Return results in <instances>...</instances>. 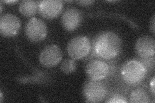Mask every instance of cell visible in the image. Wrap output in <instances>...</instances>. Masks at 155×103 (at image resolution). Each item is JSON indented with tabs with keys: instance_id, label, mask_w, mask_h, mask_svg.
Masks as SVG:
<instances>
[{
	"instance_id": "ffe728a7",
	"label": "cell",
	"mask_w": 155,
	"mask_h": 103,
	"mask_svg": "<svg viewBox=\"0 0 155 103\" xmlns=\"http://www.w3.org/2000/svg\"><path fill=\"white\" fill-rule=\"evenodd\" d=\"M0 102H2L3 101V95H2V92H0Z\"/></svg>"
},
{
	"instance_id": "277c9868",
	"label": "cell",
	"mask_w": 155,
	"mask_h": 103,
	"mask_svg": "<svg viewBox=\"0 0 155 103\" xmlns=\"http://www.w3.org/2000/svg\"><path fill=\"white\" fill-rule=\"evenodd\" d=\"M91 49L89 39L85 36H76L69 41L67 45V52L73 60H80L89 54Z\"/></svg>"
},
{
	"instance_id": "7a4b0ae2",
	"label": "cell",
	"mask_w": 155,
	"mask_h": 103,
	"mask_svg": "<svg viewBox=\"0 0 155 103\" xmlns=\"http://www.w3.org/2000/svg\"><path fill=\"white\" fill-rule=\"evenodd\" d=\"M121 73L126 83L130 85H137L146 77L147 69L141 61L130 60L123 66Z\"/></svg>"
},
{
	"instance_id": "52a82bcc",
	"label": "cell",
	"mask_w": 155,
	"mask_h": 103,
	"mask_svg": "<svg viewBox=\"0 0 155 103\" xmlns=\"http://www.w3.org/2000/svg\"><path fill=\"white\" fill-rule=\"evenodd\" d=\"M62 52L56 45H47L41 50L39 60L43 66L54 67L59 64L62 59Z\"/></svg>"
},
{
	"instance_id": "d6986e66",
	"label": "cell",
	"mask_w": 155,
	"mask_h": 103,
	"mask_svg": "<svg viewBox=\"0 0 155 103\" xmlns=\"http://www.w3.org/2000/svg\"><path fill=\"white\" fill-rule=\"evenodd\" d=\"M5 2L6 3H16L18 2V1H5Z\"/></svg>"
},
{
	"instance_id": "3957f363",
	"label": "cell",
	"mask_w": 155,
	"mask_h": 103,
	"mask_svg": "<svg viewBox=\"0 0 155 103\" xmlns=\"http://www.w3.org/2000/svg\"><path fill=\"white\" fill-rule=\"evenodd\" d=\"M84 93L87 102H99L104 101L108 93V88L105 83L101 81L90 79L85 83Z\"/></svg>"
},
{
	"instance_id": "4fadbf2b",
	"label": "cell",
	"mask_w": 155,
	"mask_h": 103,
	"mask_svg": "<svg viewBox=\"0 0 155 103\" xmlns=\"http://www.w3.org/2000/svg\"><path fill=\"white\" fill-rule=\"evenodd\" d=\"M129 102L131 103H148L150 102V98L145 90L142 88H137L130 94Z\"/></svg>"
},
{
	"instance_id": "5b68a950",
	"label": "cell",
	"mask_w": 155,
	"mask_h": 103,
	"mask_svg": "<svg viewBox=\"0 0 155 103\" xmlns=\"http://www.w3.org/2000/svg\"><path fill=\"white\" fill-rule=\"evenodd\" d=\"M26 36L32 42H39L44 40L47 34V27L41 19L32 18L25 27Z\"/></svg>"
},
{
	"instance_id": "2e32d148",
	"label": "cell",
	"mask_w": 155,
	"mask_h": 103,
	"mask_svg": "<svg viewBox=\"0 0 155 103\" xmlns=\"http://www.w3.org/2000/svg\"><path fill=\"white\" fill-rule=\"evenodd\" d=\"M94 1H90V0H87V1H78L76 2L78 4L80 5L81 6H89L91 5L94 3Z\"/></svg>"
},
{
	"instance_id": "e0dca14e",
	"label": "cell",
	"mask_w": 155,
	"mask_h": 103,
	"mask_svg": "<svg viewBox=\"0 0 155 103\" xmlns=\"http://www.w3.org/2000/svg\"><path fill=\"white\" fill-rule=\"evenodd\" d=\"M154 28H155V19H154V16H153L151 19V21L150 23V28H151L153 33H154Z\"/></svg>"
},
{
	"instance_id": "6da1fadb",
	"label": "cell",
	"mask_w": 155,
	"mask_h": 103,
	"mask_svg": "<svg viewBox=\"0 0 155 103\" xmlns=\"http://www.w3.org/2000/svg\"><path fill=\"white\" fill-rule=\"evenodd\" d=\"M93 47L96 56L104 60H112L119 54L122 48V41L114 32H105L97 36Z\"/></svg>"
},
{
	"instance_id": "8992f818",
	"label": "cell",
	"mask_w": 155,
	"mask_h": 103,
	"mask_svg": "<svg viewBox=\"0 0 155 103\" xmlns=\"http://www.w3.org/2000/svg\"><path fill=\"white\" fill-rule=\"evenodd\" d=\"M85 70L90 79L102 81L109 76L110 66L106 62L95 59L87 64Z\"/></svg>"
},
{
	"instance_id": "9c48e42d",
	"label": "cell",
	"mask_w": 155,
	"mask_h": 103,
	"mask_svg": "<svg viewBox=\"0 0 155 103\" xmlns=\"http://www.w3.org/2000/svg\"><path fill=\"white\" fill-rule=\"evenodd\" d=\"M63 7L64 4L60 0H44L40 2L38 11L42 17L52 19L59 15Z\"/></svg>"
},
{
	"instance_id": "9a60e30c",
	"label": "cell",
	"mask_w": 155,
	"mask_h": 103,
	"mask_svg": "<svg viewBox=\"0 0 155 103\" xmlns=\"http://www.w3.org/2000/svg\"><path fill=\"white\" fill-rule=\"evenodd\" d=\"M127 102L125 97L118 94L113 95L106 101V102L109 103H126Z\"/></svg>"
},
{
	"instance_id": "7c38bea8",
	"label": "cell",
	"mask_w": 155,
	"mask_h": 103,
	"mask_svg": "<svg viewBox=\"0 0 155 103\" xmlns=\"http://www.w3.org/2000/svg\"><path fill=\"white\" fill-rule=\"evenodd\" d=\"M40 2L31 0H24L19 4V11L24 16L30 17L34 16L38 11Z\"/></svg>"
},
{
	"instance_id": "ac0fdd59",
	"label": "cell",
	"mask_w": 155,
	"mask_h": 103,
	"mask_svg": "<svg viewBox=\"0 0 155 103\" xmlns=\"http://www.w3.org/2000/svg\"><path fill=\"white\" fill-rule=\"evenodd\" d=\"M150 88H151V90L152 92L153 95H154V77L153 78L152 81L150 82Z\"/></svg>"
},
{
	"instance_id": "30bf717a",
	"label": "cell",
	"mask_w": 155,
	"mask_h": 103,
	"mask_svg": "<svg viewBox=\"0 0 155 103\" xmlns=\"http://www.w3.org/2000/svg\"><path fill=\"white\" fill-rule=\"evenodd\" d=\"M82 21V14L78 9L70 7L66 9L61 16L63 27L67 31H73L78 27Z\"/></svg>"
},
{
	"instance_id": "5bb4252c",
	"label": "cell",
	"mask_w": 155,
	"mask_h": 103,
	"mask_svg": "<svg viewBox=\"0 0 155 103\" xmlns=\"http://www.w3.org/2000/svg\"><path fill=\"white\" fill-rule=\"evenodd\" d=\"M76 65L73 59H67L62 62L61 65V71L66 74L73 73L76 70Z\"/></svg>"
},
{
	"instance_id": "ba28073f",
	"label": "cell",
	"mask_w": 155,
	"mask_h": 103,
	"mask_svg": "<svg viewBox=\"0 0 155 103\" xmlns=\"http://www.w3.org/2000/svg\"><path fill=\"white\" fill-rule=\"evenodd\" d=\"M20 27V20L14 14H6L0 18V32L5 37L16 35Z\"/></svg>"
},
{
	"instance_id": "8fae6325",
	"label": "cell",
	"mask_w": 155,
	"mask_h": 103,
	"mask_svg": "<svg viewBox=\"0 0 155 103\" xmlns=\"http://www.w3.org/2000/svg\"><path fill=\"white\" fill-rule=\"evenodd\" d=\"M135 49L138 55L142 59L154 57L155 52L154 40L148 36L140 37L136 43Z\"/></svg>"
}]
</instances>
